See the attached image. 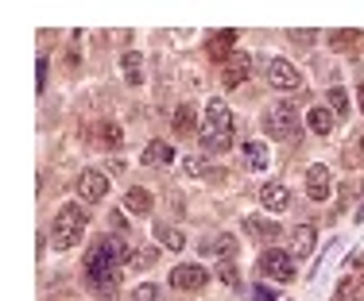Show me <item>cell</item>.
<instances>
[{
	"instance_id": "obj_1",
	"label": "cell",
	"mask_w": 364,
	"mask_h": 301,
	"mask_svg": "<svg viewBox=\"0 0 364 301\" xmlns=\"http://www.w3.org/2000/svg\"><path fill=\"white\" fill-rule=\"evenodd\" d=\"M85 282L101 293H117L120 286V243L117 239H101L85 255Z\"/></svg>"
},
{
	"instance_id": "obj_2",
	"label": "cell",
	"mask_w": 364,
	"mask_h": 301,
	"mask_svg": "<svg viewBox=\"0 0 364 301\" xmlns=\"http://www.w3.org/2000/svg\"><path fill=\"white\" fill-rule=\"evenodd\" d=\"M198 147L206 150V155H225V150L233 147V112H229L225 101H210V105H206Z\"/></svg>"
},
{
	"instance_id": "obj_3",
	"label": "cell",
	"mask_w": 364,
	"mask_h": 301,
	"mask_svg": "<svg viewBox=\"0 0 364 301\" xmlns=\"http://www.w3.org/2000/svg\"><path fill=\"white\" fill-rule=\"evenodd\" d=\"M85 228H90V216H85L82 205H63L55 213V221H51V248H58V251L78 248Z\"/></svg>"
},
{
	"instance_id": "obj_4",
	"label": "cell",
	"mask_w": 364,
	"mask_h": 301,
	"mask_svg": "<svg viewBox=\"0 0 364 301\" xmlns=\"http://www.w3.org/2000/svg\"><path fill=\"white\" fill-rule=\"evenodd\" d=\"M264 132L272 139H302V124H299V108L291 101H279L264 112Z\"/></svg>"
},
{
	"instance_id": "obj_5",
	"label": "cell",
	"mask_w": 364,
	"mask_h": 301,
	"mask_svg": "<svg viewBox=\"0 0 364 301\" xmlns=\"http://www.w3.org/2000/svg\"><path fill=\"white\" fill-rule=\"evenodd\" d=\"M260 278H272V282H291L295 278V255L291 251H279V248H267L256 263Z\"/></svg>"
},
{
	"instance_id": "obj_6",
	"label": "cell",
	"mask_w": 364,
	"mask_h": 301,
	"mask_svg": "<svg viewBox=\"0 0 364 301\" xmlns=\"http://www.w3.org/2000/svg\"><path fill=\"white\" fill-rule=\"evenodd\" d=\"M267 81H272L275 89H283V93H291V89H302L299 66H291L287 58H272V62H267Z\"/></svg>"
},
{
	"instance_id": "obj_7",
	"label": "cell",
	"mask_w": 364,
	"mask_h": 301,
	"mask_svg": "<svg viewBox=\"0 0 364 301\" xmlns=\"http://www.w3.org/2000/svg\"><path fill=\"white\" fill-rule=\"evenodd\" d=\"M206 282H210V270L198 263H182L171 270V286L174 290H206Z\"/></svg>"
},
{
	"instance_id": "obj_8",
	"label": "cell",
	"mask_w": 364,
	"mask_h": 301,
	"mask_svg": "<svg viewBox=\"0 0 364 301\" xmlns=\"http://www.w3.org/2000/svg\"><path fill=\"white\" fill-rule=\"evenodd\" d=\"M105 194H109V178L101 174V170H82V174H78V197H82L85 205L101 201Z\"/></svg>"
},
{
	"instance_id": "obj_9",
	"label": "cell",
	"mask_w": 364,
	"mask_h": 301,
	"mask_svg": "<svg viewBox=\"0 0 364 301\" xmlns=\"http://www.w3.org/2000/svg\"><path fill=\"white\" fill-rule=\"evenodd\" d=\"M248 74H252V58H248L245 51H237L225 62V70H221V85H225V89H237V85H245V81H248Z\"/></svg>"
},
{
	"instance_id": "obj_10",
	"label": "cell",
	"mask_w": 364,
	"mask_h": 301,
	"mask_svg": "<svg viewBox=\"0 0 364 301\" xmlns=\"http://www.w3.org/2000/svg\"><path fill=\"white\" fill-rule=\"evenodd\" d=\"M206 54H210L213 62H229L237 54V31H213L206 39Z\"/></svg>"
},
{
	"instance_id": "obj_11",
	"label": "cell",
	"mask_w": 364,
	"mask_h": 301,
	"mask_svg": "<svg viewBox=\"0 0 364 301\" xmlns=\"http://www.w3.org/2000/svg\"><path fill=\"white\" fill-rule=\"evenodd\" d=\"M260 205H264L267 213H283V209H291V189L283 186V182H267L260 189Z\"/></svg>"
},
{
	"instance_id": "obj_12",
	"label": "cell",
	"mask_w": 364,
	"mask_h": 301,
	"mask_svg": "<svg viewBox=\"0 0 364 301\" xmlns=\"http://www.w3.org/2000/svg\"><path fill=\"white\" fill-rule=\"evenodd\" d=\"M329 186H333V178H329V166L314 162V166L306 170V194L314 197V201H326V197H329Z\"/></svg>"
},
{
	"instance_id": "obj_13",
	"label": "cell",
	"mask_w": 364,
	"mask_h": 301,
	"mask_svg": "<svg viewBox=\"0 0 364 301\" xmlns=\"http://www.w3.org/2000/svg\"><path fill=\"white\" fill-rule=\"evenodd\" d=\"M245 232H248V236H256V239H267V248H272L275 239L283 236L279 224H275V221H264V216H248V221H245Z\"/></svg>"
},
{
	"instance_id": "obj_14",
	"label": "cell",
	"mask_w": 364,
	"mask_h": 301,
	"mask_svg": "<svg viewBox=\"0 0 364 301\" xmlns=\"http://www.w3.org/2000/svg\"><path fill=\"white\" fill-rule=\"evenodd\" d=\"M124 209L132 216H151V209H155V197L147 194V189H128V197H124Z\"/></svg>"
},
{
	"instance_id": "obj_15",
	"label": "cell",
	"mask_w": 364,
	"mask_h": 301,
	"mask_svg": "<svg viewBox=\"0 0 364 301\" xmlns=\"http://www.w3.org/2000/svg\"><path fill=\"white\" fill-rule=\"evenodd\" d=\"M314 224H299V228L291 232V255H299V259H306L310 251H314Z\"/></svg>"
},
{
	"instance_id": "obj_16",
	"label": "cell",
	"mask_w": 364,
	"mask_h": 301,
	"mask_svg": "<svg viewBox=\"0 0 364 301\" xmlns=\"http://www.w3.org/2000/svg\"><path fill=\"white\" fill-rule=\"evenodd\" d=\"M364 35L353 27H341V31H329V51H361Z\"/></svg>"
},
{
	"instance_id": "obj_17",
	"label": "cell",
	"mask_w": 364,
	"mask_h": 301,
	"mask_svg": "<svg viewBox=\"0 0 364 301\" xmlns=\"http://www.w3.org/2000/svg\"><path fill=\"white\" fill-rule=\"evenodd\" d=\"M120 70H124L128 85H144V58H140V51H124V54H120Z\"/></svg>"
},
{
	"instance_id": "obj_18",
	"label": "cell",
	"mask_w": 364,
	"mask_h": 301,
	"mask_svg": "<svg viewBox=\"0 0 364 301\" xmlns=\"http://www.w3.org/2000/svg\"><path fill=\"white\" fill-rule=\"evenodd\" d=\"M171 124H174V135H190L194 128H198V108L194 105H179L171 116Z\"/></svg>"
},
{
	"instance_id": "obj_19",
	"label": "cell",
	"mask_w": 364,
	"mask_h": 301,
	"mask_svg": "<svg viewBox=\"0 0 364 301\" xmlns=\"http://www.w3.org/2000/svg\"><path fill=\"white\" fill-rule=\"evenodd\" d=\"M167 162H174V147L171 143H147L144 147V166H167Z\"/></svg>"
},
{
	"instance_id": "obj_20",
	"label": "cell",
	"mask_w": 364,
	"mask_h": 301,
	"mask_svg": "<svg viewBox=\"0 0 364 301\" xmlns=\"http://www.w3.org/2000/svg\"><path fill=\"white\" fill-rule=\"evenodd\" d=\"M201 255H221V259H233L237 255V236H213L201 243Z\"/></svg>"
},
{
	"instance_id": "obj_21",
	"label": "cell",
	"mask_w": 364,
	"mask_h": 301,
	"mask_svg": "<svg viewBox=\"0 0 364 301\" xmlns=\"http://www.w3.org/2000/svg\"><path fill=\"white\" fill-rule=\"evenodd\" d=\"M306 120H310V128H314L318 135H329V132H333V124H337V116L329 112V108H310Z\"/></svg>"
},
{
	"instance_id": "obj_22",
	"label": "cell",
	"mask_w": 364,
	"mask_h": 301,
	"mask_svg": "<svg viewBox=\"0 0 364 301\" xmlns=\"http://www.w3.org/2000/svg\"><path fill=\"white\" fill-rule=\"evenodd\" d=\"M155 236H159V243H163V248H171V251H182L186 248V236H182L179 228H171V224H155Z\"/></svg>"
},
{
	"instance_id": "obj_23",
	"label": "cell",
	"mask_w": 364,
	"mask_h": 301,
	"mask_svg": "<svg viewBox=\"0 0 364 301\" xmlns=\"http://www.w3.org/2000/svg\"><path fill=\"white\" fill-rule=\"evenodd\" d=\"M93 135H97V147H109V150H117L120 139H124L117 124H97V132H93Z\"/></svg>"
},
{
	"instance_id": "obj_24",
	"label": "cell",
	"mask_w": 364,
	"mask_h": 301,
	"mask_svg": "<svg viewBox=\"0 0 364 301\" xmlns=\"http://www.w3.org/2000/svg\"><path fill=\"white\" fill-rule=\"evenodd\" d=\"M155 259H159V251H155V248H132V251H128V266H136V270L151 266Z\"/></svg>"
},
{
	"instance_id": "obj_25",
	"label": "cell",
	"mask_w": 364,
	"mask_h": 301,
	"mask_svg": "<svg viewBox=\"0 0 364 301\" xmlns=\"http://www.w3.org/2000/svg\"><path fill=\"white\" fill-rule=\"evenodd\" d=\"M245 150H248V162H252L256 170H267V147L264 143H245Z\"/></svg>"
},
{
	"instance_id": "obj_26",
	"label": "cell",
	"mask_w": 364,
	"mask_h": 301,
	"mask_svg": "<svg viewBox=\"0 0 364 301\" xmlns=\"http://www.w3.org/2000/svg\"><path fill=\"white\" fill-rule=\"evenodd\" d=\"M329 108H333L337 120H341V116H349V97H345V89H329Z\"/></svg>"
},
{
	"instance_id": "obj_27",
	"label": "cell",
	"mask_w": 364,
	"mask_h": 301,
	"mask_svg": "<svg viewBox=\"0 0 364 301\" xmlns=\"http://www.w3.org/2000/svg\"><path fill=\"white\" fill-rule=\"evenodd\" d=\"M217 275H221V282H225V286H240V270H237V263H233V259H221Z\"/></svg>"
},
{
	"instance_id": "obj_28",
	"label": "cell",
	"mask_w": 364,
	"mask_h": 301,
	"mask_svg": "<svg viewBox=\"0 0 364 301\" xmlns=\"http://www.w3.org/2000/svg\"><path fill=\"white\" fill-rule=\"evenodd\" d=\"M353 293H356V282H353V278H345V282L337 286V301H353Z\"/></svg>"
},
{
	"instance_id": "obj_29",
	"label": "cell",
	"mask_w": 364,
	"mask_h": 301,
	"mask_svg": "<svg viewBox=\"0 0 364 301\" xmlns=\"http://www.w3.org/2000/svg\"><path fill=\"white\" fill-rule=\"evenodd\" d=\"M132 298H136V301H155V298H159V290H155L151 282H144V286H140L136 293H132Z\"/></svg>"
},
{
	"instance_id": "obj_30",
	"label": "cell",
	"mask_w": 364,
	"mask_h": 301,
	"mask_svg": "<svg viewBox=\"0 0 364 301\" xmlns=\"http://www.w3.org/2000/svg\"><path fill=\"white\" fill-rule=\"evenodd\" d=\"M291 39H295V43H302V46H310L318 35H314V31H291Z\"/></svg>"
},
{
	"instance_id": "obj_31",
	"label": "cell",
	"mask_w": 364,
	"mask_h": 301,
	"mask_svg": "<svg viewBox=\"0 0 364 301\" xmlns=\"http://www.w3.org/2000/svg\"><path fill=\"white\" fill-rule=\"evenodd\" d=\"M35 89H39V93L47 89V58H39V81H35Z\"/></svg>"
},
{
	"instance_id": "obj_32",
	"label": "cell",
	"mask_w": 364,
	"mask_h": 301,
	"mask_svg": "<svg viewBox=\"0 0 364 301\" xmlns=\"http://www.w3.org/2000/svg\"><path fill=\"white\" fill-rule=\"evenodd\" d=\"M252 301H275V293L264 290V286H256V290H252Z\"/></svg>"
},
{
	"instance_id": "obj_33",
	"label": "cell",
	"mask_w": 364,
	"mask_h": 301,
	"mask_svg": "<svg viewBox=\"0 0 364 301\" xmlns=\"http://www.w3.org/2000/svg\"><path fill=\"white\" fill-rule=\"evenodd\" d=\"M109 224H113L117 232H124V216H120V213H113V216H109Z\"/></svg>"
},
{
	"instance_id": "obj_34",
	"label": "cell",
	"mask_w": 364,
	"mask_h": 301,
	"mask_svg": "<svg viewBox=\"0 0 364 301\" xmlns=\"http://www.w3.org/2000/svg\"><path fill=\"white\" fill-rule=\"evenodd\" d=\"M361 112H364V85H361Z\"/></svg>"
},
{
	"instance_id": "obj_35",
	"label": "cell",
	"mask_w": 364,
	"mask_h": 301,
	"mask_svg": "<svg viewBox=\"0 0 364 301\" xmlns=\"http://www.w3.org/2000/svg\"><path fill=\"white\" fill-rule=\"evenodd\" d=\"M361 290H364V278H361Z\"/></svg>"
}]
</instances>
